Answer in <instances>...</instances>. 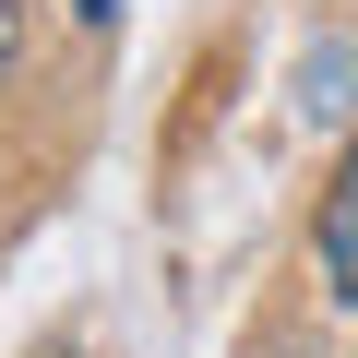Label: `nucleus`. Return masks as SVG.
<instances>
[{
    "mask_svg": "<svg viewBox=\"0 0 358 358\" xmlns=\"http://www.w3.org/2000/svg\"><path fill=\"white\" fill-rule=\"evenodd\" d=\"M322 287L334 299H358V143H346V167H334V192H322Z\"/></svg>",
    "mask_w": 358,
    "mask_h": 358,
    "instance_id": "f257e3e1",
    "label": "nucleus"
},
{
    "mask_svg": "<svg viewBox=\"0 0 358 358\" xmlns=\"http://www.w3.org/2000/svg\"><path fill=\"white\" fill-rule=\"evenodd\" d=\"M299 108H310V120H346V108H358V48H346V36H322V48L299 60Z\"/></svg>",
    "mask_w": 358,
    "mask_h": 358,
    "instance_id": "f03ea898",
    "label": "nucleus"
},
{
    "mask_svg": "<svg viewBox=\"0 0 358 358\" xmlns=\"http://www.w3.org/2000/svg\"><path fill=\"white\" fill-rule=\"evenodd\" d=\"M13 48H24V24H13V0H0V72H13Z\"/></svg>",
    "mask_w": 358,
    "mask_h": 358,
    "instance_id": "7ed1b4c3",
    "label": "nucleus"
},
{
    "mask_svg": "<svg viewBox=\"0 0 358 358\" xmlns=\"http://www.w3.org/2000/svg\"><path fill=\"white\" fill-rule=\"evenodd\" d=\"M72 13H84V24H108V13H120V0H72Z\"/></svg>",
    "mask_w": 358,
    "mask_h": 358,
    "instance_id": "20e7f679",
    "label": "nucleus"
}]
</instances>
